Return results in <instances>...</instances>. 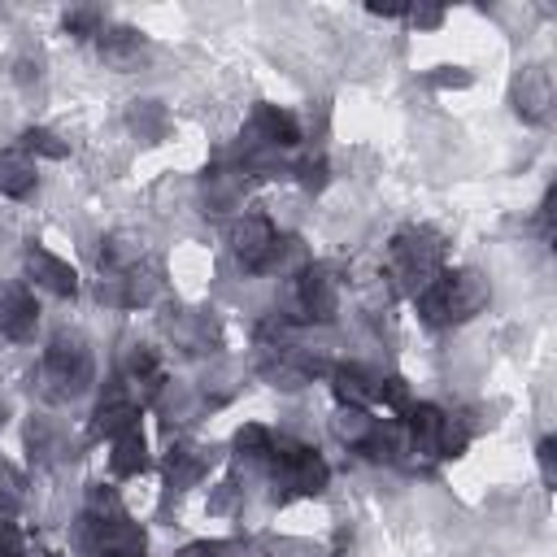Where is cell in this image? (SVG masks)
I'll list each match as a JSON object with an SVG mask.
<instances>
[{"label":"cell","instance_id":"44dd1931","mask_svg":"<svg viewBox=\"0 0 557 557\" xmlns=\"http://www.w3.org/2000/svg\"><path fill=\"white\" fill-rule=\"evenodd\" d=\"M200 474H205V453L200 448H174L170 453V487L174 492L191 487Z\"/></svg>","mask_w":557,"mask_h":557},{"label":"cell","instance_id":"9c48e42d","mask_svg":"<svg viewBox=\"0 0 557 557\" xmlns=\"http://www.w3.org/2000/svg\"><path fill=\"white\" fill-rule=\"evenodd\" d=\"M39 322L35 296L22 283H0V335L4 339H30Z\"/></svg>","mask_w":557,"mask_h":557},{"label":"cell","instance_id":"7a4b0ae2","mask_svg":"<svg viewBox=\"0 0 557 557\" xmlns=\"http://www.w3.org/2000/svg\"><path fill=\"white\" fill-rule=\"evenodd\" d=\"M91 374H96V366H91V348H87V339L74 335V331H61V335L48 344V352H44V366H39V392H44L48 400H74V396L87 392Z\"/></svg>","mask_w":557,"mask_h":557},{"label":"cell","instance_id":"83f0119b","mask_svg":"<svg viewBox=\"0 0 557 557\" xmlns=\"http://www.w3.org/2000/svg\"><path fill=\"white\" fill-rule=\"evenodd\" d=\"M540 479H544V487L557 483V444L553 440H540Z\"/></svg>","mask_w":557,"mask_h":557},{"label":"cell","instance_id":"4fadbf2b","mask_svg":"<svg viewBox=\"0 0 557 557\" xmlns=\"http://www.w3.org/2000/svg\"><path fill=\"white\" fill-rule=\"evenodd\" d=\"M100 57H104V65L126 74V70H139L148 48H144V39L131 26H113V30H100Z\"/></svg>","mask_w":557,"mask_h":557},{"label":"cell","instance_id":"ba28073f","mask_svg":"<svg viewBox=\"0 0 557 557\" xmlns=\"http://www.w3.org/2000/svg\"><path fill=\"white\" fill-rule=\"evenodd\" d=\"M548 104H553V74H548V65H540V61L522 65L518 78H513V109H518V117L522 122H544Z\"/></svg>","mask_w":557,"mask_h":557},{"label":"cell","instance_id":"30bf717a","mask_svg":"<svg viewBox=\"0 0 557 557\" xmlns=\"http://www.w3.org/2000/svg\"><path fill=\"white\" fill-rule=\"evenodd\" d=\"M26 274L39 283V287H48L52 296H78V274H74V265L70 261H61L57 252H48V248H26Z\"/></svg>","mask_w":557,"mask_h":557},{"label":"cell","instance_id":"1f68e13d","mask_svg":"<svg viewBox=\"0 0 557 557\" xmlns=\"http://www.w3.org/2000/svg\"><path fill=\"white\" fill-rule=\"evenodd\" d=\"M109 557H139V553H109Z\"/></svg>","mask_w":557,"mask_h":557},{"label":"cell","instance_id":"5bb4252c","mask_svg":"<svg viewBox=\"0 0 557 557\" xmlns=\"http://www.w3.org/2000/svg\"><path fill=\"white\" fill-rule=\"evenodd\" d=\"M331 379H335V396L352 409H370L379 400V379L383 374H370L361 366H339V370H331Z\"/></svg>","mask_w":557,"mask_h":557},{"label":"cell","instance_id":"9a60e30c","mask_svg":"<svg viewBox=\"0 0 557 557\" xmlns=\"http://www.w3.org/2000/svg\"><path fill=\"white\" fill-rule=\"evenodd\" d=\"M131 426H139V405L131 396L113 392L109 400H100V409H96V435H109L113 440V435H122Z\"/></svg>","mask_w":557,"mask_h":557},{"label":"cell","instance_id":"d6986e66","mask_svg":"<svg viewBox=\"0 0 557 557\" xmlns=\"http://www.w3.org/2000/svg\"><path fill=\"white\" fill-rule=\"evenodd\" d=\"M374 426H379V418H370V409H352V405H344V409L331 418V431H335L344 444H352V448H361V444L374 435Z\"/></svg>","mask_w":557,"mask_h":557},{"label":"cell","instance_id":"6da1fadb","mask_svg":"<svg viewBox=\"0 0 557 557\" xmlns=\"http://www.w3.org/2000/svg\"><path fill=\"white\" fill-rule=\"evenodd\" d=\"M492 287L479 270H440L422 292H418V313L426 326H453L474 318L487 305Z\"/></svg>","mask_w":557,"mask_h":557},{"label":"cell","instance_id":"ffe728a7","mask_svg":"<svg viewBox=\"0 0 557 557\" xmlns=\"http://www.w3.org/2000/svg\"><path fill=\"white\" fill-rule=\"evenodd\" d=\"M239 191H244V174H235V170H209L205 174V205L209 209H231L239 200Z\"/></svg>","mask_w":557,"mask_h":557},{"label":"cell","instance_id":"f546056e","mask_svg":"<svg viewBox=\"0 0 557 557\" xmlns=\"http://www.w3.org/2000/svg\"><path fill=\"white\" fill-rule=\"evenodd\" d=\"M300 178H305V187H322V178H326V165L322 161H300Z\"/></svg>","mask_w":557,"mask_h":557},{"label":"cell","instance_id":"52a82bcc","mask_svg":"<svg viewBox=\"0 0 557 557\" xmlns=\"http://www.w3.org/2000/svg\"><path fill=\"white\" fill-rule=\"evenodd\" d=\"M400 444H405V453H418L422 461L444 457V409L409 405L405 422H400Z\"/></svg>","mask_w":557,"mask_h":557},{"label":"cell","instance_id":"d4e9b609","mask_svg":"<svg viewBox=\"0 0 557 557\" xmlns=\"http://www.w3.org/2000/svg\"><path fill=\"white\" fill-rule=\"evenodd\" d=\"M244 553V544H235V540H200V544H187L178 557H239Z\"/></svg>","mask_w":557,"mask_h":557},{"label":"cell","instance_id":"8fae6325","mask_svg":"<svg viewBox=\"0 0 557 557\" xmlns=\"http://www.w3.org/2000/svg\"><path fill=\"white\" fill-rule=\"evenodd\" d=\"M274 357L261 366V374L274 383V387H283V392H296V387H305L313 374H322V361L318 357H309V352H296V348H270Z\"/></svg>","mask_w":557,"mask_h":557},{"label":"cell","instance_id":"7402d4cb","mask_svg":"<svg viewBox=\"0 0 557 557\" xmlns=\"http://www.w3.org/2000/svg\"><path fill=\"white\" fill-rule=\"evenodd\" d=\"M270 448H274V440H270V431L265 426H257V422H248V426H239L235 431V453L239 457H270Z\"/></svg>","mask_w":557,"mask_h":557},{"label":"cell","instance_id":"e0dca14e","mask_svg":"<svg viewBox=\"0 0 557 557\" xmlns=\"http://www.w3.org/2000/svg\"><path fill=\"white\" fill-rule=\"evenodd\" d=\"M113 470L117 474H139L144 466H148V444H144V435H139V426H131V431H122V435H113Z\"/></svg>","mask_w":557,"mask_h":557},{"label":"cell","instance_id":"277c9868","mask_svg":"<svg viewBox=\"0 0 557 557\" xmlns=\"http://www.w3.org/2000/svg\"><path fill=\"white\" fill-rule=\"evenodd\" d=\"M270 457H274V483H283L296 496H318L326 487V479H331L326 461L313 448L278 444V448H270Z\"/></svg>","mask_w":557,"mask_h":557},{"label":"cell","instance_id":"603a6c76","mask_svg":"<svg viewBox=\"0 0 557 557\" xmlns=\"http://www.w3.org/2000/svg\"><path fill=\"white\" fill-rule=\"evenodd\" d=\"M22 500H26V483H22V474H17L9 461H0V513L22 509Z\"/></svg>","mask_w":557,"mask_h":557},{"label":"cell","instance_id":"4dcf8cb0","mask_svg":"<svg viewBox=\"0 0 557 557\" xmlns=\"http://www.w3.org/2000/svg\"><path fill=\"white\" fill-rule=\"evenodd\" d=\"M409 17H413L418 26H435V22H440V9H409Z\"/></svg>","mask_w":557,"mask_h":557},{"label":"cell","instance_id":"7c38bea8","mask_svg":"<svg viewBox=\"0 0 557 557\" xmlns=\"http://www.w3.org/2000/svg\"><path fill=\"white\" fill-rule=\"evenodd\" d=\"M248 135H252V148H292V144L300 139V126H296V117H292L287 109L261 104V109L252 113Z\"/></svg>","mask_w":557,"mask_h":557},{"label":"cell","instance_id":"484cf974","mask_svg":"<svg viewBox=\"0 0 557 557\" xmlns=\"http://www.w3.org/2000/svg\"><path fill=\"white\" fill-rule=\"evenodd\" d=\"M131 126L157 135V131H161V109H157L152 100H135V109H131Z\"/></svg>","mask_w":557,"mask_h":557},{"label":"cell","instance_id":"f1b7e54d","mask_svg":"<svg viewBox=\"0 0 557 557\" xmlns=\"http://www.w3.org/2000/svg\"><path fill=\"white\" fill-rule=\"evenodd\" d=\"M0 557H22V540L9 522H0Z\"/></svg>","mask_w":557,"mask_h":557},{"label":"cell","instance_id":"4316f807","mask_svg":"<svg viewBox=\"0 0 557 557\" xmlns=\"http://www.w3.org/2000/svg\"><path fill=\"white\" fill-rule=\"evenodd\" d=\"M65 30L70 35H100V13L96 9H74V13H65Z\"/></svg>","mask_w":557,"mask_h":557},{"label":"cell","instance_id":"8992f818","mask_svg":"<svg viewBox=\"0 0 557 557\" xmlns=\"http://www.w3.org/2000/svg\"><path fill=\"white\" fill-rule=\"evenodd\" d=\"M296 305L305 322H331L339 309V283L326 265H305L296 278Z\"/></svg>","mask_w":557,"mask_h":557},{"label":"cell","instance_id":"5b68a950","mask_svg":"<svg viewBox=\"0 0 557 557\" xmlns=\"http://www.w3.org/2000/svg\"><path fill=\"white\" fill-rule=\"evenodd\" d=\"M274 244H278V235H274L270 218L244 213V218L231 222V252H235V261H239L244 270H257V274H261L265 261H270V252H274Z\"/></svg>","mask_w":557,"mask_h":557},{"label":"cell","instance_id":"3957f363","mask_svg":"<svg viewBox=\"0 0 557 557\" xmlns=\"http://www.w3.org/2000/svg\"><path fill=\"white\" fill-rule=\"evenodd\" d=\"M387 261H392V278L400 292L418 296L440 270H444V244L435 231L426 226H405L392 235V248H387Z\"/></svg>","mask_w":557,"mask_h":557},{"label":"cell","instance_id":"ac0fdd59","mask_svg":"<svg viewBox=\"0 0 557 557\" xmlns=\"http://www.w3.org/2000/svg\"><path fill=\"white\" fill-rule=\"evenodd\" d=\"M126 379H131V387L139 392V400H148V396H157L161 392V366H157V357H152V348H135L131 352V366H126Z\"/></svg>","mask_w":557,"mask_h":557},{"label":"cell","instance_id":"2e32d148","mask_svg":"<svg viewBox=\"0 0 557 557\" xmlns=\"http://www.w3.org/2000/svg\"><path fill=\"white\" fill-rule=\"evenodd\" d=\"M0 191L13 196V200L35 191V161L26 152H4L0 157Z\"/></svg>","mask_w":557,"mask_h":557},{"label":"cell","instance_id":"cb8c5ba5","mask_svg":"<svg viewBox=\"0 0 557 557\" xmlns=\"http://www.w3.org/2000/svg\"><path fill=\"white\" fill-rule=\"evenodd\" d=\"M22 152H44V157H65V144L52 135V131H44V126H30L26 135H22Z\"/></svg>","mask_w":557,"mask_h":557}]
</instances>
